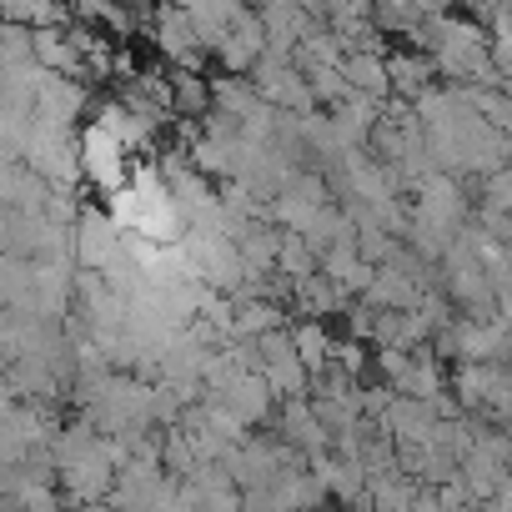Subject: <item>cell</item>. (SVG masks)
Segmentation results:
<instances>
[{"mask_svg": "<svg viewBox=\"0 0 512 512\" xmlns=\"http://www.w3.org/2000/svg\"><path fill=\"white\" fill-rule=\"evenodd\" d=\"M171 111L186 116V121H201L211 111V81L201 71H171Z\"/></svg>", "mask_w": 512, "mask_h": 512, "instance_id": "ac0fdd59", "label": "cell"}, {"mask_svg": "<svg viewBox=\"0 0 512 512\" xmlns=\"http://www.w3.org/2000/svg\"><path fill=\"white\" fill-rule=\"evenodd\" d=\"M317 272H322L332 287H342L347 297H362V287L372 282V262H362V251H357L352 241L327 246V251L317 256Z\"/></svg>", "mask_w": 512, "mask_h": 512, "instance_id": "4fadbf2b", "label": "cell"}, {"mask_svg": "<svg viewBox=\"0 0 512 512\" xmlns=\"http://www.w3.org/2000/svg\"><path fill=\"white\" fill-rule=\"evenodd\" d=\"M256 101V86L246 81V76H221V81H211V111H221V116H231V121H241Z\"/></svg>", "mask_w": 512, "mask_h": 512, "instance_id": "ffe728a7", "label": "cell"}, {"mask_svg": "<svg viewBox=\"0 0 512 512\" xmlns=\"http://www.w3.org/2000/svg\"><path fill=\"white\" fill-rule=\"evenodd\" d=\"M116 246H121V231L106 216V206H81L76 221H71V256H76V267L81 272H101Z\"/></svg>", "mask_w": 512, "mask_h": 512, "instance_id": "277c9868", "label": "cell"}, {"mask_svg": "<svg viewBox=\"0 0 512 512\" xmlns=\"http://www.w3.org/2000/svg\"><path fill=\"white\" fill-rule=\"evenodd\" d=\"M362 302L372 312H412L422 302V287L397 267H372V282L362 287Z\"/></svg>", "mask_w": 512, "mask_h": 512, "instance_id": "8fae6325", "label": "cell"}, {"mask_svg": "<svg viewBox=\"0 0 512 512\" xmlns=\"http://www.w3.org/2000/svg\"><path fill=\"white\" fill-rule=\"evenodd\" d=\"M76 161H81V176H91V186H96L101 196L121 191L126 176H131V151H126L106 126H96V121L81 131V141H76Z\"/></svg>", "mask_w": 512, "mask_h": 512, "instance_id": "3957f363", "label": "cell"}, {"mask_svg": "<svg viewBox=\"0 0 512 512\" xmlns=\"http://www.w3.org/2000/svg\"><path fill=\"white\" fill-rule=\"evenodd\" d=\"M287 337H292V352H297V362L307 367V377H317V372L332 367V332H327V322L302 317L297 327H287Z\"/></svg>", "mask_w": 512, "mask_h": 512, "instance_id": "2e32d148", "label": "cell"}, {"mask_svg": "<svg viewBox=\"0 0 512 512\" xmlns=\"http://www.w3.org/2000/svg\"><path fill=\"white\" fill-rule=\"evenodd\" d=\"M507 206H512V171L497 166V171L482 176V201H477V211H507Z\"/></svg>", "mask_w": 512, "mask_h": 512, "instance_id": "603a6c76", "label": "cell"}, {"mask_svg": "<svg viewBox=\"0 0 512 512\" xmlns=\"http://www.w3.org/2000/svg\"><path fill=\"white\" fill-rule=\"evenodd\" d=\"M302 317H312V322H327V317H337L342 307H347V292L342 287H332L322 272H312V277H302V282H292V297H287Z\"/></svg>", "mask_w": 512, "mask_h": 512, "instance_id": "5bb4252c", "label": "cell"}, {"mask_svg": "<svg viewBox=\"0 0 512 512\" xmlns=\"http://www.w3.org/2000/svg\"><path fill=\"white\" fill-rule=\"evenodd\" d=\"M377 116H382V106L372 96H357V91H347L342 101L327 106V126H332V136H337L342 151H357L367 141V131L377 126Z\"/></svg>", "mask_w": 512, "mask_h": 512, "instance_id": "9c48e42d", "label": "cell"}, {"mask_svg": "<svg viewBox=\"0 0 512 512\" xmlns=\"http://www.w3.org/2000/svg\"><path fill=\"white\" fill-rule=\"evenodd\" d=\"M156 51L176 66V71H201V41H196V31H191V21H186V11L181 6H166L161 16H156Z\"/></svg>", "mask_w": 512, "mask_h": 512, "instance_id": "ba28073f", "label": "cell"}, {"mask_svg": "<svg viewBox=\"0 0 512 512\" xmlns=\"http://www.w3.org/2000/svg\"><path fill=\"white\" fill-rule=\"evenodd\" d=\"M176 246L186 251V262H191V272H196V282L206 292L236 297V287L246 282V272H241V256H236V241L231 236H221V231H186Z\"/></svg>", "mask_w": 512, "mask_h": 512, "instance_id": "7a4b0ae2", "label": "cell"}, {"mask_svg": "<svg viewBox=\"0 0 512 512\" xmlns=\"http://www.w3.org/2000/svg\"><path fill=\"white\" fill-rule=\"evenodd\" d=\"M31 287V262H21V256H6L0 251V312L16 307V297Z\"/></svg>", "mask_w": 512, "mask_h": 512, "instance_id": "7402d4cb", "label": "cell"}, {"mask_svg": "<svg viewBox=\"0 0 512 512\" xmlns=\"http://www.w3.org/2000/svg\"><path fill=\"white\" fill-rule=\"evenodd\" d=\"M0 21L26 26V31H46V26H66V6L61 0H0Z\"/></svg>", "mask_w": 512, "mask_h": 512, "instance_id": "d6986e66", "label": "cell"}, {"mask_svg": "<svg viewBox=\"0 0 512 512\" xmlns=\"http://www.w3.org/2000/svg\"><path fill=\"white\" fill-rule=\"evenodd\" d=\"M262 51H267V26H262V16H251V11H241L231 21V31L216 41V56H221L226 76H246L256 61H262Z\"/></svg>", "mask_w": 512, "mask_h": 512, "instance_id": "52a82bcc", "label": "cell"}, {"mask_svg": "<svg viewBox=\"0 0 512 512\" xmlns=\"http://www.w3.org/2000/svg\"><path fill=\"white\" fill-rule=\"evenodd\" d=\"M277 427H282V442H287L292 452H302V457H322V452H327V432L317 427V417H312L307 397H287V402H282Z\"/></svg>", "mask_w": 512, "mask_h": 512, "instance_id": "7c38bea8", "label": "cell"}, {"mask_svg": "<svg viewBox=\"0 0 512 512\" xmlns=\"http://www.w3.org/2000/svg\"><path fill=\"white\" fill-rule=\"evenodd\" d=\"M387 61V91L392 96H422L432 86V61L417 56V51H402V56H382Z\"/></svg>", "mask_w": 512, "mask_h": 512, "instance_id": "e0dca14e", "label": "cell"}, {"mask_svg": "<svg viewBox=\"0 0 512 512\" xmlns=\"http://www.w3.org/2000/svg\"><path fill=\"white\" fill-rule=\"evenodd\" d=\"M312 272H317V251H312L297 231H282V246H277V277L302 282V277H312Z\"/></svg>", "mask_w": 512, "mask_h": 512, "instance_id": "44dd1931", "label": "cell"}, {"mask_svg": "<svg viewBox=\"0 0 512 512\" xmlns=\"http://www.w3.org/2000/svg\"><path fill=\"white\" fill-rule=\"evenodd\" d=\"M106 216L116 221V231L141 236V241H151V246H171V241L186 236V221H181V211H176V201H171V191H166L156 161L131 166L126 186L106 196Z\"/></svg>", "mask_w": 512, "mask_h": 512, "instance_id": "6da1fadb", "label": "cell"}, {"mask_svg": "<svg viewBox=\"0 0 512 512\" xmlns=\"http://www.w3.org/2000/svg\"><path fill=\"white\" fill-rule=\"evenodd\" d=\"M342 81H347V91L382 101V96H387V61H382V51H377V46L347 51V56H342Z\"/></svg>", "mask_w": 512, "mask_h": 512, "instance_id": "9a60e30c", "label": "cell"}, {"mask_svg": "<svg viewBox=\"0 0 512 512\" xmlns=\"http://www.w3.org/2000/svg\"><path fill=\"white\" fill-rule=\"evenodd\" d=\"M452 397H457V407H492V412H502L507 407V372H502V362H462L457 367V377H452Z\"/></svg>", "mask_w": 512, "mask_h": 512, "instance_id": "5b68a950", "label": "cell"}, {"mask_svg": "<svg viewBox=\"0 0 512 512\" xmlns=\"http://www.w3.org/2000/svg\"><path fill=\"white\" fill-rule=\"evenodd\" d=\"M427 337H432V322L412 307V312H377L367 342H377L387 352H417V347H427Z\"/></svg>", "mask_w": 512, "mask_h": 512, "instance_id": "30bf717a", "label": "cell"}, {"mask_svg": "<svg viewBox=\"0 0 512 512\" xmlns=\"http://www.w3.org/2000/svg\"><path fill=\"white\" fill-rule=\"evenodd\" d=\"M81 111H86V81H71V76H41L36 81V121H51V126H76L81 121Z\"/></svg>", "mask_w": 512, "mask_h": 512, "instance_id": "8992f818", "label": "cell"}]
</instances>
